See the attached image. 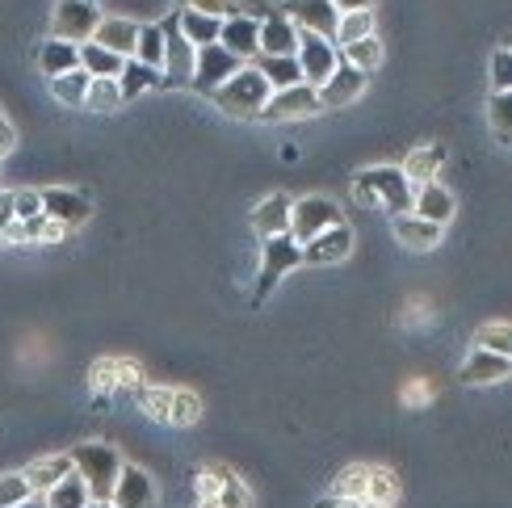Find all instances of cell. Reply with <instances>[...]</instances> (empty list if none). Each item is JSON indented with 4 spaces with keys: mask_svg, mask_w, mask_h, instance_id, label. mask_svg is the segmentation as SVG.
Wrapping results in <instances>:
<instances>
[{
    "mask_svg": "<svg viewBox=\"0 0 512 508\" xmlns=\"http://www.w3.org/2000/svg\"><path fill=\"white\" fill-rule=\"evenodd\" d=\"M68 458H72V471L80 475L89 500L110 504V492H114L118 471H122V458L114 454V446H105V441H84V446H76Z\"/></svg>",
    "mask_w": 512,
    "mask_h": 508,
    "instance_id": "6da1fadb",
    "label": "cell"
},
{
    "mask_svg": "<svg viewBox=\"0 0 512 508\" xmlns=\"http://www.w3.org/2000/svg\"><path fill=\"white\" fill-rule=\"evenodd\" d=\"M353 194L361 206H387L391 215H408L412 210V181L399 173V168H366V173H357L353 181Z\"/></svg>",
    "mask_w": 512,
    "mask_h": 508,
    "instance_id": "7a4b0ae2",
    "label": "cell"
},
{
    "mask_svg": "<svg viewBox=\"0 0 512 508\" xmlns=\"http://www.w3.org/2000/svg\"><path fill=\"white\" fill-rule=\"evenodd\" d=\"M269 84H265V76L252 68V63H244V68L236 72V76H227L215 93H210V101L219 105V110L227 114V118H256L265 110V101H269Z\"/></svg>",
    "mask_w": 512,
    "mask_h": 508,
    "instance_id": "3957f363",
    "label": "cell"
},
{
    "mask_svg": "<svg viewBox=\"0 0 512 508\" xmlns=\"http://www.w3.org/2000/svg\"><path fill=\"white\" fill-rule=\"evenodd\" d=\"M340 223V206L332 198H319V194H307V198H298L290 202V231L286 236L303 248L307 240H315L319 231H328Z\"/></svg>",
    "mask_w": 512,
    "mask_h": 508,
    "instance_id": "277c9868",
    "label": "cell"
},
{
    "mask_svg": "<svg viewBox=\"0 0 512 508\" xmlns=\"http://www.w3.org/2000/svg\"><path fill=\"white\" fill-rule=\"evenodd\" d=\"M160 34H164V63H160V84L168 89H189V80H194V47L181 38L177 30V13L160 21Z\"/></svg>",
    "mask_w": 512,
    "mask_h": 508,
    "instance_id": "5b68a950",
    "label": "cell"
},
{
    "mask_svg": "<svg viewBox=\"0 0 512 508\" xmlns=\"http://www.w3.org/2000/svg\"><path fill=\"white\" fill-rule=\"evenodd\" d=\"M101 5L97 0H59L55 5V17H51V34L59 42H89L93 30H97V21H101Z\"/></svg>",
    "mask_w": 512,
    "mask_h": 508,
    "instance_id": "8992f818",
    "label": "cell"
},
{
    "mask_svg": "<svg viewBox=\"0 0 512 508\" xmlns=\"http://www.w3.org/2000/svg\"><path fill=\"white\" fill-rule=\"evenodd\" d=\"M294 63H298V72H303V84H311V89H319L332 72H336V47L328 38H319V34H307V30H298V51H294Z\"/></svg>",
    "mask_w": 512,
    "mask_h": 508,
    "instance_id": "52a82bcc",
    "label": "cell"
},
{
    "mask_svg": "<svg viewBox=\"0 0 512 508\" xmlns=\"http://www.w3.org/2000/svg\"><path fill=\"white\" fill-rule=\"evenodd\" d=\"M240 68L244 63L236 55H227L219 42H210V47H198V55H194V80H189V89H198L202 97H210L227 76H236Z\"/></svg>",
    "mask_w": 512,
    "mask_h": 508,
    "instance_id": "ba28073f",
    "label": "cell"
},
{
    "mask_svg": "<svg viewBox=\"0 0 512 508\" xmlns=\"http://www.w3.org/2000/svg\"><path fill=\"white\" fill-rule=\"evenodd\" d=\"M311 114H319L315 89H311V84H290V89L269 93L265 110L256 118H265V122H294V118H311Z\"/></svg>",
    "mask_w": 512,
    "mask_h": 508,
    "instance_id": "9c48e42d",
    "label": "cell"
},
{
    "mask_svg": "<svg viewBox=\"0 0 512 508\" xmlns=\"http://www.w3.org/2000/svg\"><path fill=\"white\" fill-rule=\"evenodd\" d=\"M294 265H303V257H298V244L290 236H273L265 240V257H261V278H256V303L265 299V294L286 278V273Z\"/></svg>",
    "mask_w": 512,
    "mask_h": 508,
    "instance_id": "30bf717a",
    "label": "cell"
},
{
    "mask_svg": "<svg viewBox=\"0 0 512 508\" xmlns=\"http://www.w3.org/2000/svg\"><path fill=\"white\" fill-rule=\"evenodd\" d=\"M89 215H93V202L76 194V189H42V219L72 231L80 223H89Z\"/></svg>",
    "mask_w": 512,
    "mask_h": 508,
    "instance_id": "8fae6325",
    "label": "cell"
},
{
    "mask_svg": "<svg viewBox=\"0 0 512 508\" xmlns=\"http://www.w3.org/2000/svg\"><path fill=\"white\" fill-rule=\"evenodd\" d=\"M256 38H261V21L248 17V13H231L223 17V26H219V47L227 55H236L240 63H252L256 59Z\"/></svg>",
    "mask_w": 512,
    "mask_h": 508,
    "instance_id": "7c38bea8",
    "label": "cell"
},
{
    "mask_svg": "<svg viewBox=\"0 0 512 508\" xmlns=\"http://www.w3.org/2000/svg\"><path fill=\"white\" fill-rule=\"evenodd\" d=\"M349 252H353V231L345 223H336L298 248V257H303V265H336V261H345Z\"/></svg>",
    "mask_w": 512,
    "mask_h": 508,
    "instance_id": "4fadbf2b",
    "label": "cell"
},
{
    "mask_svg": "<svg viewBox=\"0 0 512 508\" xmlns=\"http://www.w3.org/2000/svg\"><path fill=\"white\" fill-rule=\"evenodd\" d=\"M110 508H156V483L143 467H122L110 492Z\"/></svg>",
    "mask_w": 512,
    "mask_h": 508,
    "instance_id": "5bb4252c",
    "label": "cell"
},
{
    "mask_svg": "<svg viewBox=\"0 0 512 508\" xmlns=\"http://www.w3.org/2000/svg\"><path fill=\"white\" fill-rule=\"evenodd\" d=\"M298 30H307V34H319V38H328L332 42V30H336V5L332 0H286V9H282Z\"/></svg>",
    "mask_w": 512,
    "mask_h": 508,
    "instance_id": "9a60e30c",
    "label": "cell"
},
{
    "mask_svg": "<svg viewBox=\"0 0 512 508\" xmlns=\"http://www.w3.org/2000/svg\"><path fill=\"white\" fill-rule=\"evenodd\" d=\"M366 89V76L353 72L349 63H336V72L319 84L315 97H319V110H340V105H353Z\"/></svg>",
    "mask_w": 512,
    "mask_h": 508,
    "instance_id": "2e32d148",
    "label": "cell"
},
{
    "mask_svg": "<svg viewBox=\"0 0 512 508\" xmlns=\"http://www.w3.org/2000/svg\"><path fill=\"white\" fill-rule=\"evenodd\" d=\"M412 215L424 219V223H433V227H445V223L454 219V194L441 181L416 185L412 189Z\"/></svg>",
    "mask_w": 512,
    "mask_h": 508,
    "instance_id": "e0dca14e",
    "label": "cell"
},
{
    "mask_svg": "<svg viewBox=\"0 0 512 508\" xmlns=\"http://www.w3.org/2000/svg\"><path fill=\"white\" fill-rule=\"evenodd\" d=\"M135 38H139V21H131V17H101L89 42H97V47H105L118 59H131L135 55Z\"/></svg>",
    "mask_w": 512,
    "mask_h": 508,
    "instance_id": "ac0fdd59",
    "label": "cell"
},
{
    "mask_svg": "<svg viewBox=\"0 0 512 508\" xmlns=\"http://www.w3.org/2000/svg\"><path fill=\"white\" fill-rule=\"evenodd\" d=\"M508 370H512L508 357H500V353H487V349H475V353L462 362L458 378H462L466 387H492V383H504Z\"/></svg>",
    "mask_w": 512,
    "mask_h": 508,
    "instance_id": "d6986e66",
    "label": "cell"
},
{
    "mask_svg": "<svg viewBox=\"0 0 512 508\" xmlns=\"http://www.w3.org/2000/svg\"><path fill=\"white\" fill-rule=\"evenodd\" d=\"M256 55H294L298 51V26L286 13H273L261 21V38H256Z\"/></svg>",
    "mask_w": 512,
    "mask_h": 508,
    "instance_id": "ffe728a7",
    "label": "cell"
},
{
    "mask_svg": "<svg viewBox=\"0 0 512 508\" xmlns=\"http://www.w3.org/2000/svg\"><path fill=\"white\" fill-rule=\"evenodd\" d=\"M252 231H256L261 240L286 236V231H290V198H286V194H269L261 206L252 210Z\"/></svg>",
    "mask_w": 512,
    "mask_h": 508,
    "instance_id": "44dd1931",
    "label": "cell"
},
{
    "mask_svg": "<svg viewBox=\"0 0 512 508\" xmlns=\"http://www.w3.org/2000/svg\"><path fill=\"white\" fill-rule=\"evenodd\" d=\"M21 475H26V483H30L34 496H47L55 483H63V479L72 475V458H68V454H47V458L30 462V467L21 471Z\"/></svg>",
    "mask_w": 512,
    "mask_h": 508,
    "instance_id": "7402d4cb",
    "label": "cell"
},
{
    "mask_svg": "<svg viewBox=\"0 0 512 508\" xmlns=\"http://www.w3.org/2000/svg\"><path fill=\"white\" fill-rule=\"evenodd\" d=\"M252 68L265 76V84L277 93V89H290V84H303V72H298L294 55H256Z\"/></svg>",
    "mask_w": 512,
    "mask_h": 508,
    "instance_id": "603a6c76",
    "label": "cell"
},
{
    "mask_svg": "<svg viewBox=\"0 0 512 508\" xmlns=\"http://www.w3.org/2000/svg\"><path fill=\"white\" fill-rule=\"evenodd\" d=\"M219 26H223L219 17H206V13H194V9H181L177 13V30H181V38L194 51L198 47H210V42H219Z\"/></svg>",
    "mask_w": 512,
    "mask_h": 508,
    "instance_id": "cb8c5ba5",
    "label": "cell"
},
{
    "mask_svg": "<svg viewBox=\"0 0 512 508\" xmlns=\"http://www.w3.org/2000/svg\"><path fill=\"white\" fill-rule=\"evenodd\" d=\"M395 240H399L403 248H416V252H424V248H433V244L441 240V227H433V223L416 219L412 210H408V215H395Z\"/></svg>",
    "mask_w": 512,
    "mask_h": 508,
    "instance_id": "d4e9b609",
    "label": "cell"
},
{
    "mask_svg": "<svg viewBox=\"0 0 512 508\" xmlns=\"http://www.w3.org/2000/svg\"><path fill=\"white\" fill-rule=\"evenodd\" d=\"M441 160H445V152H441L437 143H429V147H416V152H412L408 160H403L399 173L412 181V189H416V185H429V181H437V168H441Z\"/></svg>",
    "mask_w": 512,
    "mask_h": 508,
    "instance_id": "484cf974",
    "label": "cell"
},
{
    "mask_svg": "<svg viewBox=\"0 0 512 508\" xmlns=\"http://www.w3.org/2000/svg\"><path fill=\"white\" fill-rule=\"evenodd\" d=\"M336 55H340V63H349L353 72L370 76V72H378V63H382V42H378V34H370V38L349 42V47H336Z\"/></svg>",
    "mask_w": 512,
    "mask_h": 508,
    "instance_id": "4316f807",
    "label": "cell"
},
{
    "mask_svg": "<svg viewBox=\"0 0 512 508\" xmlns=\"http://www.w3.org/2000/svg\"><path fill=\"white\" fill-rule=\"evenodd\" d=\"M38 68L47 72L51 80H55V76H63V72H72V68H80V59H76V42L47 38V42L38 47Z\"/></svg>",
    "mask_w": 512,
    "mask_h": 508,
    "instance_id": "83f0119b",
    "label": "cell"
},
{
    "mask_svg": "<svg viewBox=\"0 0 512 508\" xmlns=\"http://www.w3.org/2000/svg\"><path fill=\"white\" fill-rule=\"evenodd\" d=\"M76 59H80V72H89L93 80H97V76H110V80H118L122 63H126V59L110 55L105 47H97V42H80V47H76Z\"/></svg>",
    "mask_w": 512,
    "mask_h": 508,
    "instance_id": "f1b7e54d",
    "label": "cell"
},
{
    "mask_svg": "<svg viewBox=\"0 0 512 508\" xmlns=\"http://www.w3.org/2000/svg\"><path fill=\"white\" fill-rule=\"evenodd\" d=\"M156 84H160V72H156V68H147V63H139V59H126V63H122V72H118L122 101L143 97L147 89H156Z\"/></svg>",
    "mask_w": 512,
    "mask_h": 508,
    "instance_id": "f546056e",
    "label": "cell"
},
{
    "mask_svg": "<svg viewBox=\"0 0 512 508\" xmlns=\"http://www.w3.org/2000/svg\"><path fill=\"white\" fill-rule=\"evenodd\" d=\"M370 34H374V13H340L332 30V47H349V42L370 38Z\"/></svg>",
    "mask_w": 512,
    "mask_h": 508,
    "instance_id": "4dcf8cb0",
    "label": "cell"
},
{
    "mask_svg": "<svg viewBox=\"0 0 512 508\" xmlns=\"http://www.w3.org/2000/svg\"><path fill=\"white\" fill-rule=\"evenodd\" d=\"M42 500H47V508H89L93 500H89V492H84V483H80V475L72 471L68 479H63V483H55V488L47 492V496H42Z\"/></svg>",
    "mask_w": 512,
    "mask_h": 508,
    "instance_id": "1f68e13d",
    "label": "cell"
},
{
    "mask_svg": "<svg viewBox=\"0 0 512 508\" xmlns=\"http://www.w3.org/2000/svg\"><path fill=\"white\" fill-rule=\"evenodd\" d=\"M198 508H248V488H244V483L236 479V475H223V483H219V488L215 492H210V496H202V504Z\"/></svg>",
    "mask_w": 512,
    "mask_h": 508,
    "instance_id": "d6a6232c",
    "label": "cell"
},
{
    "mask_svg": "<svg viewBox=\"0 0 512 508\" xmlns=\"http://www.w3.org/2000/svg\"><path fill=\"white\" fill-rule=\"evenodd\" d=\"M84 105H89V110H97V114L118 110V105H122V89H118V80H110V76L89 80V93H84Z\"/></svg>",
    "mask_w": 512,
    "mask_h": 508,
    "instance_id": "836d02e7",
    "label": "cell"
},
{
    "mask_svg": "<svg viewBox=\"0 0 512 508\" xmlns=\"http://www.w3.org/2000/svg\"><path fill=\"white\" fill-rule=\"evenodd\" d=\"M89 72H80V68H72V72H63V76H55L51 80V93H55V101H63V105H84V93H89Z\"/></svg>",
    "mask_w": 512,
    "mask_h": 508,
    "instance_id": "e575fe53",
    "label": "cell"
},
{
    "mask_svg": "<svg viewBox=\"0 0 512 508\" xmlns=\"http://www.w3.org/2000/svg\"><path fill=\"white\" fill-rule=\"evenodd\" d=\"M131 59H139V63H147V68L160 72V63H164V34H160V26H139Z\"/></svg>",
    "mask_w": 512,
    "mask_h": 508,
    "instance_id": "d590c367",
    "label": "cell"
},
{
    "mask_svg": "<svg viewBox=\"0 0 512 508\" xmlns=\"http://www.w3.org/2000/svg\"><path fill=\"white\" fill-rule=\"evenodd\" d=\"M475 349H487V353H500V357H512V328L504 320H492V324H479L475 332Z\"/></svg>",
    "mask_w": 512,
    "mask_h": 508,
    "instance_id": "8d00e7d4",
    "label": "cell"
},
{
    "mask_svg": "<svg viewBox=\"0 0 512 508\" xmlns=\"http://www.w3.org/2000/svg\"><path fill=\"white\" fill-rule=\"evenodd\" d=\"M366 479H370V467H345L332 483V496L340 500H366Z\"/></svg>",
    "mask_w": 512,
    "mask_h": 508,
    "instance_id": "74e56055",
    "label": "cell"
},
{
    "mask_svg": "<svg viewBox=\"0 0 512 508\" xmlns=\"http://www.w3.org/2000/svg\"><path fill=\"white\" fill-rule=\"evenodd\" d=\"M202 416V404L194 391H173V399H168V425H194V420Z\"/></svg>",
    "mask_w": 512,
    "mask_h": 508,
    "instance_id": "f35d334b",
    "label": "cell"
},
{
    "mask_svg": "<svg viewBox=\"0 0 512 508\" xmlns=\"http://www.w3.org/2000/svg\"><path fill=\"white\" fill-rule=\"evenodd\" d=\"M399 496V483L391 471H382V467H370V479H366V500L374 504H395Z\"/></svg>",
    "mask_w": 512,
    "mask_h": 508,
    "instance_id": "ab89813d",
    "label": "cell"
},
{
    "mask_svg": "<svg viewBox=\"0 0 512 508\" xmlns=\"http://www.w3.org/2000/svg\"><path fill=\"white\" fill-rule=\"evenodd\" d=\"M487 122H492L496 131V143H512V131H508V93H492V101H487Z\"/></svg>",
    "mask_w": 512,
    "mask_h": 508,
    "instance_id": "60d3db41",
    "label": "cell"
},
{
    "mask_svg": "<svg viewBox=\"0 0 512 508\" xmlns=\"http://www.w3.org/2000/svg\"><path fill=\"white\" fill-rule=\"evenodd\" d=\"M168 399H173V391H168V387H139L143 412L152 420H164V425H168Z\"/></svg>",
    "mask_w": 512,
    "mask_h": 508,
    "instance_id": "b9f144b4",
    "label": "cell"
},
{
    "mask_svg": "<svg viewBox=\"0 0 512 508\" xmlns=\"http://www.w3.org/2000/svg\"><path fill=\"white\" fill-rule=\"evenodd\" d=\"M122 378H135V370L126 366V362H97V366H93V383H97V391H105V387L114 391Z\"/></svg>",
    "mask_w": 512,
    "mask_h": 508,
    "instance_id": "7bdbcfd3",
    "label": "cell"
},
{
    "mask_svg": "<svg viewBox=\"0 0 512 508\" xmlns=\"http://www.w3.org/2000/svg\"><path fill=\"white\" fill-rule=\"evenodd\" d=\"M42 215V194L38 189H13V219L26 223V219H38Z\"/></svg>",
    "mask_w": 512,
    "mask_h": 508,
    "instance_id": "ee69618b",
    "label": "cell"
},
{
    "mask_svg": "<svg viewBox=\"0 0 512 508\" xmlns=\"http://www.w3.org/2000/svg\"><path fill=\"white\" fill-rule=\"evenodd\" d=\"M26 496H34L30 492V483H26V475H0V508H13V504H21Z\"/></svg>",
    "mask_w": 512,
    "mask_h": 508,
    "instance_id": "f6af8a7d",
    "label": "cell"
},
{
    "mask_svg": "<svg viewBox=\"0 0 512 508\" xmlns=\"http://www.w3.org/2000/svg\"><path fill=\"white\" fill-rule=\"evenodd\" d=\"M492 89L496 93H508L512 89V55L504 47L492 55Z\"/></svg>",
    "mask_w": 512,
    "mask_h": 508,
    "instance_id": "bcb514c9",
    "label": "cell"
},
{
    "mask_svg": "<svg viewBox=\"0 0 512 508\" xmlns=\"http://www.w3.org/2000/svg\"><path fill=\"white\" fill-rule=\"evenodd\" d=\"M181 9H194V13H206V17H231L236 13V5L231 0H181Z\"/></svg>",
    "mask_w": 512,
    "mask_h": 508,
    "instance_id": "7dc6e473",
    "label": "cell"
},
{
    "mask_svg": "<svg viewBox=\"0 0 512 508\" xmlns=\"http://www.w3.org/2000/svg\"><path fill=\"white\" fill-rule=\"evenodd\" d=\"M17 147V131H13V122L9 118H0V160H5L9 152Z\"/></svg>",
    "mask_w": 512,
    "mask_h": 508,
    "instance_id": "c3c4849f",
    "label": "cell"
},
{
    "mask_svg": "<svg viewBox=\"0 0 512 508\" xmlns=\"http://www.w3.org/2000/svg\"><path fill=\"white\" fill-rule=\"evenodd\" d=\"M336 13H374L378 0H332Z\"/></svg>",
    "mask_w": 512,
    "mask_h": 508,
    "instance_id": "681fc988",
    "label": "cell"
},
{
    "mask_svg": "<svg viewBox=\"0 0 512 508\" xmlns=\"http://www.w3.org/2000/svg\"><path fill=\"white\" fill-rule=\"evenodd\" d=\"M63 231H68V227H59V223H51V219H42V236H38V240L59 244V240H63Z\"/></svg>",
    "mask_w": 512,
    "mask_h": 508,
    "instance_id": "f907efd6",
    "label": "cell"
},
{
    "mask_svg": "<svg viewBox=\"0 0 512 508\" xmlns=\"http://www.w3.org/2000/svg\"><path fill=\"white\" fill-rule=\"evenodd\" d=\"M13 223V194H0V231Z\"/></svg>",
    "mask_w": 512,
    "mask_h": 508,
    "instance_id": "816d5d0a",
    "label": "cell"
},
{
    "mask_svg": "<svg viewBox=\"0 0 512 508\" xmlns=\"http://www.w3.org/2000/svg\"><path fill=\"white\" fill-rule=\"evenodd\" d=\"M13 508H47V500H42V496H26V500L13 504Z\"/></svg>",
    "mask_w": 512,
    "mask_h": 508,
    "instance_id": "f5cc1de1",
    "label": "cell"
},
{
    "mask_svg": "<svg viewBox=\"0 0 512 508\" xmlns=\"http://www.w3.org/2000/svg\"><path fill=\"white\" fill-rule=\"evenodd\" d=\"M357 508H391V504H374V500H361Z\"/></svg>",
    "mask_w": 512,
    "mask_h": 508,
    "instance_id": "db71d44e",
    "label": "cell"
},
{
    "mask_svg": "<svg viewBox=\"0 0 512 508\" xmlns=\"http://www.w3.org/2000/svg\"><path fill=\"white\" fill-rule=\"evenodd\" d=\"M89 508H110V504H89Z\"/></svg>",
    "mask_w": 512,
    "mask_h": 508,
    "instance_id": "11a10c76",
    "label": "cell"
}]
</instances>
